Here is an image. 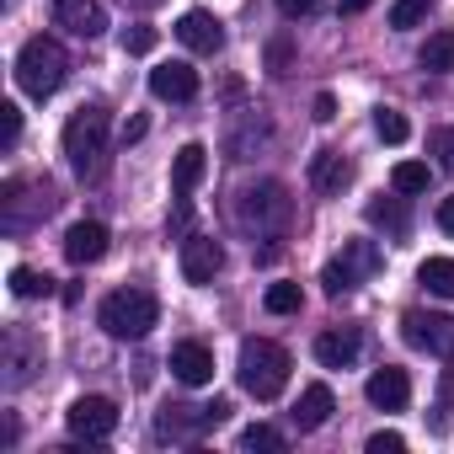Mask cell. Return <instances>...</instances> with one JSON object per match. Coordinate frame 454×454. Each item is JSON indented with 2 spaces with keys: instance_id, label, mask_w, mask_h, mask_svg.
<instances>
[{
  "instance_id": "1",
  "label": "cell",
  "mask_w": 454,
  "mask_h": 454,
  "mask_svg": "<svg viewBox=\"0 0 454 454\" xmlns=\"http://www.w3.org/2000/svg\"><path fill=\"white\" fill-rule=\"evenodd\" d=\"M289 348H278L273 337H247L241 342V358H236V374H241V390L257 395V401H278L284 385H289Z\"/></svg>"
},
{
  "instance_id": "2",
  "label": "cell",
  "mask_w": 454,
  "mask_h": 454,
  "mask_svg": "<svg viewBox=\"0 0 454 454\" xmlns=\"http://www.w3.org/2000/svg\"><path fill=\"white\" fill-rule=\"evenodd\" d=\"M236 219L247 224L257 241H278V236L289 231V219H294V198H289L284 182L241 187V192H236Z\"/></svg>"
},
{
  "instance_id": "3",
  "label": "cell",
  "mask_w": 454,
  "mask_h": 454,
  "mask_svg": "<svg viewBox=\"0 0 454 454\" xmlns=\"http://www.w3.org/2000/svg\"><path fill=\"white\" fill-rule=\"evenodd\" d=\"M97 321H102V332L118 337V342H139V337H150V326L160 321V300H155L150 289L129 284V289H118V294L102 300Z\"/></svg>"
},
{
  "instance_id": "4",
  "label": "cell",
  "mask_w": 454,
  "mask_h": 454,
  "mask_svg": "<svg viewBox=\"0 0 454 454\" xmlns=\"http://www.w3.org/2000/svg\"><path fill=\"white\" fill-rule=\"evenodd\" d=\"M65 75H70V54L54 38H27L22 43V54H17V86L27 97H38V102L54 97L65 86Z\"/></svg>"
},
{
  "instance_id": "5",
  "label": "cell",
  "mask_w": 454,
  "mask_h": 454,
  "mask_svg": "<svg viewBox=\"0 0 454 454\" xmlns=\"http://www.w3.org/2000/svg\"><path fill=\"white\" fill-rule=\"evenodd\" d=\"M65 155L75 176H102L107 166V113L102 107H75V118L65 123Z\"/></svg>"
},
{
  "instance_id": "6",
  "label": "cell",
  "mask_w": 454,
  "mask_h": 454,
  "mask_svg": "<svg viewBox=\"0 0 454 454\" xmlns=\"http://www.w3.org/2000/svg\"><path fill=\"white\" fill-rule=\"evenodd\" d=\"M380 262H385V257H380V247H374V241H348V247H342V257H332V262H326L321 284H326V294H332V300H337V294H353L364 278H374V273H380Z\"/></svg>"
},
{
  "instance_id": "7",
  "label": "cell",
  "mask_w": 454,
  "mask_h": 454,
  "mask_svg": "<svg viewBox=\"0 0 454 454\" xmlns=\"http://www.w3.org/2000/svg\"><path fill=\"white\" fill-rule=\"evenodd\" d=\"M401 337L443 364H454V316H422V310H406L401 316Z\"/></svg>"
},
{
  "instance_id": "8",
  "label": "cell",
  "mask_w": 454,
  "mask_h": 454,
  "mask_svg": "<svg viewBox=\"0 0 454 454\" xmlns=\"http://www.w3.org/2000/svg\"><path fill=\"white\" fill-rule=\"evenodd\" d=\"M65 422H70V433H75V438L102 443V438H113V433H118V401H107V395H81V401H70Z\"/></svg>"
},
{
  "instance_id": "9",
  "label": "cell",
  "mask_w": 454,
  "mask_h": 454,
  "mask_svg": "<svg viewBox=\"0 0 454 454\" xmlns=\"http://www.w3.org/2000/svg\"><path fill=\"white\" fill-rule=\"evenodd\" d=\"M219 268H224V247L214 236H187L182 241V278L187 284H214Z\"/></svg>"
},
{
  "instance_id": "10",
  "label": "cell",
  "mask_w": 454,
  "mask_h": 454,
  "mask_svg": "<svg viewBox=\"0 0 454 454\" xmlns=\"http://www.w3.org/2000/svg\"><path fill=\"white\" fill-rule=\"evenodd\" d=\"M54 22L75 38H102L107 33V12L102 0H54Z\"/></svg>"
},
{
  "instance_id": "11",
  "label": "cell",
  "mask_w": 454,
  "mask_h": 454,
  "mask_svg": "<svg viewBox=\"0 0 454 454\" xmlns=\"http://www.w3.org/2000/svg\"><path fill=\"white\" fill-rule=\"evenodd\" d=\"M107 224H97V219H81V224H70L65 231V257L75 262V268H91V262H102L107 257Z\"/></svg>"
},
{
  "instance_id": "12",
  "label": "cell",
  "mask_w": 454,
  "mask_h": 454,
  "mask_svg": "<svg viewBox=\"0 0 454 454\" xmlns=\"http://www.w3.org/2000/svg\"><path fill=\"white\" fill-rule=\"evenodd\" d=\"M176 38H182V49H192V54H219V49H224V22H219L214 12H182Z\"/></svg>"
},
{
  "instance_id": "13",
  "label": "cell",
  "mask_w": 454,
  "mask_h": 454,
  "mask_svg": "<svg viewBox=\"0 0 454 454\" xmlns=\"http://www.w3.org/2000/svg\"><path fill=\"white\" fill-rule=\"evenodd\" d=\"M150 91H155L160 102H192V97H198V70H192L187 59H166V65L150 70Z\"/></svg>"
},
{
  "instance_id": "14",
  "label": "cell",
  "mask_w": 454,
  "mask_h": 454,
  "mask_svg": "<svg viewBox=\"0 0 454 454\" xmlns=\"http://www.w3.org/2000/svg\"><path fill=\"white\" fill-rule=\"evenodd\" d=\"M364 395H369V406H380V411H401L406 401H411V380H406V369H374L369 374V385H364Z\"/></svg>"
},
{
  "instance_id": "15",
  "label": "cell",
  "mask_w": 454,
  "mask_h": 454,
  "mask_svg": "<svg viewBox=\"0 0 454 454\" xmlns=\"http://www.w3.org/2000/svg\"><path fill=\"white\" fill-rule=\"evenodd\" d=\"M332 411H337L332 385H305L289 417H294V427H300V433H316V427H326V422H332Z\"/></svg>"
},
{
  "instance_id": "16",
  "label": "cell",
  "mask_w": 454,
  "mask_h": 454,
  "mask_svg": "<svg viewBox=\"0 0 454 454\" xmlns=\"http://www.w3.org/2000/svg\"><path fill=\"white\" fill-rule=\"evenodd\" d=\"M310 182H316V192L337 198V192L353 182V160H348L342 150H316V155H310Z\"/></svg>"
},
{
  "instance_id": "17",
  "label": "cell",
  "mask_w": 454,
  "mask_h": 454,
  "mask_svg": "<svg viewBox=\"0 0 454 454\" xmlns=\"http://www.w3.org/2000/svg\"><path fill=\"white\" fill-rule=\"evenodd\" d=\"M358 348H364V342H358L353 326L321 332V337H316V364H321V369H353V364H358Z\"/></svg>"
},
{
  "instance_id": "18",
  "label": "cell",
  "mask_w": 454,
  "mask_h": 454,
  "mask_svg": "<svg viewBox=\"0 0 454 454\" xmlns=\"http://www.w3.org/2000/svg\"><path fill=\"white\" fill-rule=\"evenodd\" d=\"M171 374H176L182 385H208V380H214V353H208L203 342H176V348H171Z\"/></svg>"
},
{
  "instance_id": "19",
  "label": "cell",
  "mask_w": 454,
  "mask_h": 454,
  "mask_svg": "<svg viewBox=\"0 0 454 454\" xmlns=\"http://www.w3.org/2000/svg\"><path fill=\"white\" fill-rule=\"evenodd\" d=\"M214 422H208V411L203 406H160V417H155V433L160 438H198V433H208Z\"/></svg>"
},
{
  "instance_id": "20",
  "label": "cell",
  "mask_w": 454,
  "mask_h": 454,
  "mask_svg": "<svg viewBox=\"0 0 454 454\" xmlns=\"http://www.w3.org/2000/svg\"><path fill=\"white\" fill-rule=\"evenodd\" d=\"M203 176H208V150L192 139V145H182L176 160H171V187H176V198H187Z\"/></svg>"
},
{
  "instance_id": "21",
  "label": "cell",
  "mask_w": 454,
  "mask_h": 454,
  "mask_svg": "<svg viewBox=\"0 0 454 454\" xmlns=\"http://www.w3.org/2000/svg\"><path fill=\"white\" fill-rule=\"evenodd\" d=\"M417 284L427 294H438V300H454V257H427L417 268Z\"/></svg>"
},
{
  "instance_id": "22",
  "label": "cell",
  "mask_w": 454,
  "mask_h": 454,
  "mask_svg": "<svg viewBox=\"0 0 454 454\" xmlns=\"http://www.w3.org/2000/svg\"><path fill=\"white\" fill-rule=\"evenodd\" d=\"M369 224H380V231H390V236H406L411 231V214H406L401 198H374L369 203Z\"/></svg>"
},
{
  "instance_id": "23",
  "label": "cell",
  "mask_w": 454,
  "mask_h": 454,
  "mask_svg": "<svg viewBox=\"0 0 454 454\" xmlns=\"http://www.w3.org/2000/svg\"><path fill=\"white\" fill-rule=\"evenodd\" d=\"M422 70H433V75H443V70H454V33H433L427 43H422Z\"/></svg>"
},
{
  "instance_id": "24",
  "label": "cell",
  "mask_w": 454,
  "mask_h": 454,
  "mask_svg": "<svg viewBox=\"0 0 454 454\" xmlns=\"http://www.w3.org/2000/svg\"><path fill=\"white\" fill-rule=\"evenodd\" d=\"M427 182H433L427 160H395V171H390V187L395 192H427Z\"/></svg>"
},
{
  "instance_id": "25",
  "label": "cell",
  "mask_w": 454,
  "mask_h": 454,
  "mask_svg": "<svg viewBox=\"0 0 454 454\" xmlns=\"http://www.w3.org/2000/svg\"><path fill=\"white\" fill-rule=\"evenodd\" d=\"M374 134H380L385 145H406V139H411V123H406V113H395V107H374Z\"/></svg>"
},
{
  "instance_id": "26",
  "label": "cell",
  "mask_w": 454,
  "mask_h": 454,
  "mask_svg": "<svg viewBox=\"0 0 454 454\" xmlns=\"http://www.w3.org/2000/svg\"><path fill=\"white\" fill-rule=\"evenodd\" d=\"M12 294H17V300L54 294V278H49V273H38V268H12Z\"/></svg>"
},
{
  "instance_id": "27",
  "label": "cell",
  "mask_w": 454,
  "mask_h": 454,
  "mask_svg": "<svg viewBox=\"0 0 454 454\" xmlns=\"http://www.w3.org/2000/svg\"><path fill=\"white\" fill-rule=\"evenodd\" d=\"M33 353H38V348H33L22 332H12V342H6V369H12V385H22V380L33 374V369H27V364H33Z\"/></svg>"
},
{
  "instance_id": "28",
  "label": "cell",
  "mask_w": 454,
  "mask_h": 454,
  "mask_svg": "<svg viewBox=\"0 0 454 454\" xmlns=\"http://www.w3.org/2000/svg\"><path fill=\"white\" fill-rule=\"evenodd\" d=\"M262 305H268L273 316H294V310L305 305V294H300V284H268V294H262Z\"/></svg>"
},
{
  "instance_id": "29",
  "label": "cell",
  "mask_w": 454,
  "mask_h": 454,
  "mask_svg": "<svg viewBox=\"0 0 454 454\" xmlns=\"http://www.w3.org/2000/svg\"><path fill=\"white\" fill-rule=\"evenodd\" d=\"M427 12H433V0H395V6H390V27L406 33V27H417Z\"/></svg>"
},
{
  "instance_id": "30",
  "label": "cell",
  "mask_w": 454,
  "mask_h": 454,
  "mask_svg": "<svg viewBox=\"0 0 454 454\" xmlns=\"http://www.w3.org/2000/svg\"><path fill=\"white\" fill-rule=\"evenodd\" d=\"M17 139H22V107L17 102H0V145L17 150Z\"/></svg>"
},
{
  "instance_id": "31",
  "label": "cell",
  "mask_w": 454,
  "mask_h": 454,
  "mask_svg": "<svg viewBox=\"0 0 454 454\" xmlns=\"http://www.w3.org/2000/svg\"><path fill=\"white\" fill-rule=\"evenodd\" d=\"M241 449H284V433L268 427V422H252V427L241 433Z\"/></svg>"
},
{
  "instance_id": "32",
  "label": "cell",
  "mask_w": 454,
  "mask_h": 454,
  "mask_svg": "<svg viewBox=\"0 0 454 454\" xmlns=\"http://www.w3.org/2000/svg\"><path fill=\"white\" fill-rule=\"evenodd\" d=\"M150 49H155V27H145V22L123 27V54H150Z\"/></svg>"
},
{
  "instance_id": "33",
  "label": "cell",
  "mask_w": 454,
  "mask_h": 454,
  "mask_svg": "<svg viewBox=\"0 0 454 454\" xmlns=\"http://www.w3.org/2000/svg\"><path fill=\"white\" fill-rule=\"evenodd\" d=\"M401 449H406V438H401V433H390V427L369 438V454H401Z\"/></svg>"
},
{
  "instance_id": "34",
  "label": "cell",
  "mask_w": 454,
  "mask_h": 454,
  "mask_svg": "<svg viewBox=\"0 0 454 454\" xmlns=\"http://www.w3.org/2000/svg\"><path fill=\"white\" fill-rule=\"evenodd\" d=\"M316 6H321V0H278V12H284V17H310Z\"/></svg>"
},
{
  "instance_id": "35",
  "label": "cell",
  "mask_w": 454,
  "mask_h": 454,
  "mask_svg": "<svg viewBox=\"0 0 454 454\" xmlns=\"http://www.w3.org/2000/svg\"><path fill=\"white\" fill-rule=\"evenodd\" d=\"M268 65H273V75H289V43H273L268 49Z\"/></svg>"
},
{
  "instance_id": "36",
  "label": "cell",
  "mask_w": 454,
  "mask_h": 454,
  "mask_svg": "<svg viewBox=\"0 0 454 454\" xmlns=\"http://www.w3.org/2000/svg\"><path fill=\"white\" fill-rule=\"evenodd\" d=\"M332 118H337V97L321 91V97H316V123H332Z\"/></svg>"
},
{
  "instance_id": "37",
  "label": "cell",
  "mask_w": 454,
  "mask_h": 454,
  "mask_svg": "<svg viewBox=\"0 0 454 454\" xmlns=\"http://www.w3.org/2000/svg\"><path fill=\"white\" fill-rule=\"evenodd\" d=\"M438 231H443V236H454V198H443V203H438Z\"/></svg>"
},
{
  "instance_id": "38",
  "label": "cell",
  "mask_w": 454,
  "mask_h": 454,
  "mask_svg": "<svg viewBox=\"0 0 454 454\" xmlns=\"http://www.w3.org/2000/svg\"><path fill=\"white\" fill-rule=\"evenodd\" d=\"M145 129H150L145 118H129V123H123V145H134V139H145Z\"/></svg>"
},
{
  "instance_id": "39",
  "label": "cell",
  "mask_w": 454,
  "mask_h": 454,
  "mask_svg": "<svg viewBox=\"0 0 454 454\" xmlns=\"http://www.w3.org/2000/svg\"><path fill=\"white\" fill-rule=\"evenodd\" d=\"M438 150H449V166H454V129H449V134H438Z\"/></svg>"
},
{
  "instance_id": "40",
  "label": "cell",
  "mask_w": 454,
  "mask_h": 454,
  "mask_svg": "<svg viewBox=\"0 0 454 454\" xmlns=\"http://www.w3.org/2000/svg\"><path fill=\"white\" fill-rule=\"evenodd\" d=\"M123 6H134V12H155L160 0H123Z\"/></svg>"
},
{
  "instance_id": "41",
  "label": "cell",
  "mask_w": 454,
  "mask_h": 454,
  "mask_svg": "<svg viewBox=\"0 0 454 454\" xmlns=\"http://www.w3.org/2000/svg\"><path fill=\"white\" fill-rule=\"evenodd\" d=\"M364 6H374V0H342V12H364Z\"/></svg>"
}]
</instances>
